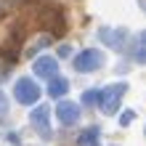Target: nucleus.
I'll list each match as a JSON object with an SVG mask.
<instances>
[{
    "label": "nucleus",
    "mask_w": 146,
    "mask_h": 146,
    "mask_svg": "<svg viewBox=\"0 0 146 146\" xmlns=\"http://www.w3.org/2000/svg\"><path fill=\"white\" fill-rule=\"evenodd\" d=\"M13 96H16L19 104L32 106L40 98V85L32 80V77H19V80H16V88H13Z\"/></svg>",
    "instance_id": "nucleus-1"
},
{
    "label": "nucleus",
    "mask_w": 146,
    "mask_h": 146,
    "mask_svg": "<svg viewBox=\"0 0 146 146\" xmlns=\"http://www.w3.org/2000/svg\"><path fill=\"white\" fill-rule=\"evenodd\" d=\"M125 90H127V85L125 82H117V85H109V88L101 93V111L104 114H114L117 111V106H119V101H122V96H125Z\"/></svg>",
    "instance_id": "nucleus-2"
},
{
    "label": "nucleus",
    "mask_w": 146,
    "mask_h": 146,
    "mask_svg": "<svg viewBox=\"0 0 146 146\" xmlns=\"http://www.w3.org/2000/svg\"><path fill=\"white\" fill-rule=\"evenodd\" d=\"M101 64H104V56H101L96 48H88V50H82L80 56H74V69L77 72H93V69H98Z\"/></svg>",
    "instance_id": "nucleus-3"
},
{
    "label": "nucleus",
    "mask_w": 146,
    "mask_h": 146,
    "mask_svg": "<svg viewBox=\"0 0 146 146\" xmlns=\"http://www.w3.org/2000/svg\"><path fill=\"white\" fill-rule=\"evenodd\" d=\"M48 117H50V109H48V106H35V109H32V114H29V122H32V127L40 133V138H50Z\"/></svg>",
    "instance_id": "nucleus-4"
},
{
    "label": "nucleus",
    "mask_w": 146,
    "mask_h": 146,
    "mask_svg": "<svg viewBox=\"0 0 146 146\" xmlns=\"http://www.w3.org/2000/svg\"><path fill=\"white\" fill-rule=\"evenodd\" d=\"M40 21H42V27H45V32H50V35H64L66 32V21H64V16L58 11H50L48 8Z\"/></svg>",
    "instance_id": "nucleus-5"
},
{
    "label": "nucleus",
    "mask_w": 146,
    "mask_h": 146,
    "mask_svg": "<svg viewBox=\"0 0 146 146\" xmlns=\"http://www.w3.org/2000/svg\"><path fill=\"white\" fill-rule=\"evenodd\" d=\"M56 117L61 125H74L77 119H80V106L72 104V101H61V104L56 106Z\"/></svg>",
    "instance_id": "nucleus-6"
},
{
    "label": "nucleus",
    "mask_w": 146,
    "mask_h": 146,
    "mask_svg": "<svg viewBox=\"0 0 146 146\" xmlns=\"http://www.w3.org/2000/svg\"><path fill=\"white\" fill-rule=\"evenodd\" d=\"M32 66H35V74H37V77H48V80H50L53 74H58V61H56L53 56H42V58H37Z\"/></svg>",
    "instance_id": "nucleus-7"
},
{
    "label": "nucleus",
    "mask_w": 146,
    "mask_h": 146,
    "mask_svg": "<svg viewBox=\"0 0 146 146\" xmlns=\"http://www.w3.org/2000/svg\"><path fill=\"white\" fill-rule=\"evenodd\" d=\"M98 35H101V40H104L106 45H111L114 50H122V48H125V37H127L125 29H106V27H104Z\"/></svg>",
    "instance_id": "nucleus-8"
},
{
    "label": "nucleus",
    "mask_w": 146,
    "mask_h": 146,
    "mask_svg": "<svg viewBox=\"0 0 146 146\" xmlns=\"http://www.w3.org/2000/svg\"><path fill=\"white\" fill-rule=\"evenodd\" d=\"M66 90H69V82H66V77L53 74V77L48 80V96H50V98H61Z\"/></svg>",
    "instance_id": "nucleus-9"
},
{
    "label": "nucleus",
    "mask_w": 146,
    "mask_h": 146,
    "mask_svg": "<svg viewBox=\"0 0 146 146\" xmlns=\"http://www.w3.org/2000/svg\"><path fill=\"white\" fill-rule=\"evenodd\" d=\"M98 127H88V130H85L80 138H77V143L80 146H98Z\"/></svg>",
    "instance_id": "nucleus-10"
},
{
    "label": "nucleus",
    "mask_w": 146,
    "mask_h": 146,
    "mask_svg": "<svg viewBox=\"0 0 146 146\" xmlns=\"http://www.w3.org/2000/svg\"><path fill=\"white\" fill-rule=\"evenodd\" d=\"M50 40H53V35H50V32H42V35H40L37 40H32V42H29L27 53H37V50H40V48H45V45H48Z\"/></svg>",
    "instance_id": "nucleus-11"
},
{
    "label": "nucleus",
    "mask_w": 146,
    "mask_h": 146,
    "mask_svg": "<svg viewBox=\"0 0 146 146\" xmlns=\"http://www.w3.org/2000/svg\"><path fill=\"white\" fill-rule=\"evenodd\" d=\"M135 61L146 64V29L138 35V48H135Z\"/></svg>",
    "instance_id": "nucleus-12"
},
{
    "label": "nucleus",
    "mask_w": 146,
    "mask_h": 146,
    "mask_svg": "<svg viewBox=\"0 0 146 146\" xmlns=\"http://www.w3.org/2000/svg\"><path fill=\"white\" fill-rule=\"evenodd\" d=\"M101 101V93L98 90H88V93H82V104H98Z\"/></svg>",
    "instance_id": "nucleus-13"
},
{
    "label": "nucleus",
    "mask_w": 146,
    "mask_h": 146,
    "mask_svg": "<svg viewBox=\"0 0 146 146\" xmlns=\"http://www.w3.org/2000/svg\"><path fill=\"white\" fill-rule=\"evenodd\" d=\"M5 117H8V101L3 96V90H0V122H5Z\"/></svg>",
    "instance_id": "nucleus-14"
},
{
    "label": "nucleus",
    "mask_w": 146,
    "mask_h": 146,
    "mask_svg": "<svg viewBox=\"0 0 146 146\" xmlns=\"http://www.w3.org/2000/svg\"><path fill=\"white\" fill-rule=\"evenodd\" d=\"M135 114H133V111H125V114L122 117H119V125H127V122H130V119H133Z\"/></svg>",
    "instance_id": "nucleus-15"
}]
</instances>
